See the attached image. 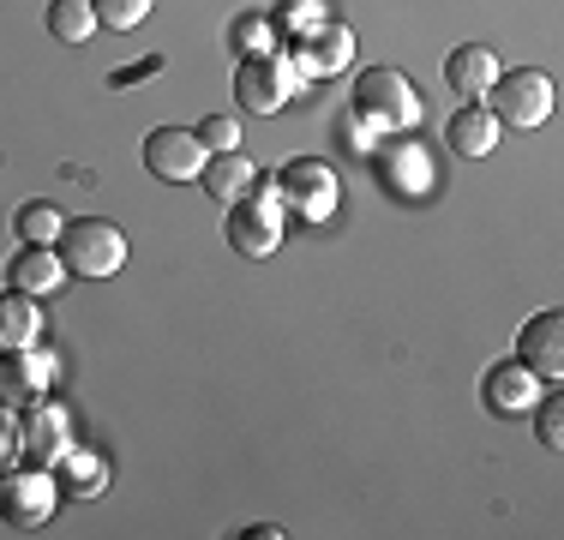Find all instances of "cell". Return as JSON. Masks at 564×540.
<instances>
[{"label":"cell","mask_w":564,"mask_h":540,"mask_svg":"<svg viewBox=\"0 0 564 540\" xmlns=\"http://www.w3.org/2000/svg\"><path fill=\"white\" fill-rule=\"evenodd\" d=\"M55 252L73 277L97 282V277H115V270L127 264V235H120L115 223H102V216H73V223H61Z\"/></svg>","instance_id":"cell-1"},{"label":"cell","mask_w":564,"mask_h":540,"mask_svg":"<svg viewBox=\"0 0 564 540\" xmlns=\"http://www.w3.org/2000/svg\"><path fill=\"white\" fill-rule=\"evenodd\" d=\"M355 115L384 139V132L414 127V115H421V97H414L409 73H397V66H367V73L355 78Z\"/></svg>","instance_id":"cell-2"},{"label":"cell","mask_w":564,"mask_h":540,"mask_svg":"<svg viewBox=\"0 0 564 540\" xmlns=\"http://www.w3.org/2000/svg\"><path fill=\"white\" fill-rule=\"evenodd\" d=\"M487 108L492 120H505V127H541L546 115H553V78L534 73V66H517V73H499L487 85Z\"/></svg>","instance_id":"cell-3"},{"label":"cell","mask_w":564,"mask_h":540,"mask_svg":"<svg viewBox=\"0 0 564 540\" xmlns=\"http://www.w3.org/2000/svg\"><path fill=\"white\" fill-rule=\"evenodd\" d=\"M276 198L294 216H306V223H325V216L337 210V198H343V181H337L330 162L301 156V162H289V169H276Z\"/></svg>","instance_id":"cell-4"},{"label":"cell","mask_w":564,"mask_h":540,"mask_svg":"<svg viewBox=\"0 0 564 540\" xmlns=\"http://www.w3.org/2000/svg\"><path fill=\"white\" fill-rule=\"evenodd\" d=\"M294 85H301V73H294L282 54H247V61L235 66V97H240V108H252V115H276V108L294 97Z\"/></svg>","instance_id":"cell-5"},{"label":"cell","mask_w":564,"mask_h":540,"mask_svg":"<svg viewBox=\"0 0 564 540\" xmlns=\"http://www.w3.org/2000/svg\"><path fill=\"white\" fill-rule=\"evenodd\" d=\"M372 174L384 181V193H397V198H426L433 193V151L426 144H414V139H391V144H372Z\"/></svg>","instance_id":"cell-6"},{"label":"cell","mask_w":564,"mask_h":540,"mask_svg":"<svg viewBox=\"0 0 564 540\" xmlns=\"http://www.w3.org/2000/svg\"><path fill=\"white\" fill-rule=\"evenodd\" d=\"M61 486L43 468H24V475H0V522L7 529H43L55 517Z\"/></svg>","instance_id":"cell-7"},{"label":"cell","mask_w":564,"mask_h":540,"mask_svg":"<svg viewBox=\"0 0 564 540\" xmlns=\"http://www.w3.org/2000/svg\"><path fill=\"white\" fill-rule=\"evenodd\" d=\"M205 144H198V132L186 127H156L144 132V169L156 174V181H193L198 169H205Z\"/></svg>","instance_id":"cell-8"},{"label":"cell","mask_w":564,"mask_h":540,"mask_svg":"<svg viewBox=\"0 0 564 540\" xmlns=\"http://www.w3.org/2000/svg\"><path fill=\"white\" fill-rule=\"evenodd\" d=\"M223 240L235 252H247V259L276 252V240H282L276 205H264V198H235V205H228V223H223Z\"/></svg>","instance_id":"cell-9"},{"label":"cell","mask_w":564,"mask_h":540,"mask_svg":"<svg viewBox=\"0 0 564 540\" xmlns=\"http://www.w3.org/2000/svg\"><path fill=\"white\" fill-rule=\"evenodd\" d=\"M517 360L541 378V385H558L564 378V318L558 313H534L517 336Z\"/></svg>","instance_id":"cell-10"},{"label":"cell","mask_w":564,"mask_h":540,"mask_svg":"<svg viewBox=\"0 0 564 540\" xmlns=\"http://www.w3.org/2000/svg\"><path fill=\"white\" fill-rule=\"evenodd\" d=\"M355 61V36H348V24H318V31L301 36V48H294V73L301 78H325V73H343V66Z\"/></svg>","instance_id":"cell-11"},{"label":"cell","mask_w":564,"mask_h":540,"mask_svg":"<svg viewBox=\"0 0 564 540\" xmlns=\"http://www.w3.org/2000/svg\"><path fill=\"white\" fill-rule=\"evenodd\" d=\"M55 385V355H43V348H7L0 355V397H43V390Z\"/></svg>","instance_id":"cell-12"},{"label":"cell","mask_w":564,"mask_h":540,"mask_svg":"<svg viewBox=\"0 0 564 540\" xmlns=\"http://www.w3.org/2000/svg\"><path fill=\"white\" fill-rule=\"evenodd\" d=\"M19 451L31 456L36 468H43V463H61V456L73 451V439H66V414L55 409V402H36V409L24 414V426H19Z\"/></svg>","instance_id":"cell-13"},{"label":"cell","mask_w":564,"mask_h":540,"mask_svg":"<svg viewBox=\"0 0 564 540\" xmlns=\"http://www.w3.org/2000/svg\"><path fill=\"white\" fill-rule=\"evenodd\" d=\"M499 78V61H492V48H480V43H463V48H451L445 54V85L456 90V97H487V85Z\"/></svg>","instance_id":"cell-14"},{"label":"cell","mask_w":564,"mask_h":540,"mask_svg":"<svg viewBox=\"0 0 564 540\" xmlns=\"http://www.w3.org/2000/svg\"><path fill=\"white\" fill-rule=\"evenodd\" d=\"M7 282L19 294H36V301H43V294H55L61 282H66V264H61L55 247H24L19 259L7 264Z\"/></svg>","instance_id":"cell-15"},{"label":"cell","mask_w":564,"mask_h":540,"mask_svg":"<svg viewBox=\"0 0 564 540\" xmlns=\"http://www.w3.org/2000/svg\"><path fill=\"white\" fill-rule=\"evenodd\" d=\"M534 397H541V378L522 367V360H499V367L487 372V402L499 414H529Z\"/></svg>","instance_id":"cell-16"},{"label":"cell","mask_w":564,"mask_h":540,"mask_svg":"<svg viewBox=\"0 0 564 540\" xmlns=\"http://www.w3.org/2000/svg\"><path fill=\"white\" fill-rule=\"evenodd\" d=\"M445 144L456 156H487L492 144H499V120H492V108H480V102L456 108V115L445 120Z\"/></svg>","instance_id":"cell-17"},{"label":"cell","mask_w":564,"mask_h":540,"mask_svg":"<svg viewBox=\"0 0 564 540\" xmlns=\"http://www.w3.org/2000/svg\"><path fill=\"white\" fill-rule=\"evenodd\" d=\"M198 181H205L210 198H223V205H235L240 193H247L252 181H259V169L247 162V151H210L205 169H198Z\"/></svg>","instance_id":"cell-18"},{"label":"cell","mask_w":564,"mask_h":540,"mask_svg":"<svg viewBox=\"0 0 564 540\" xmlns=\"http://www.w3.org/2000/svg\"><path fill=\"white\" fill-rule=\"evenodd\" d=\"M43 336V313H36V294H0V355L7 348H31Z\"/></svg>","instance_id":"cell-19"},{"label":"cell","mask_w":564,"mask_h":540,"mask_svg":"<svg viewBox=\"0 0 564 540\" xmlns=\"http://www.w3.org/2000/svg\"><path fill=\"white\" fill-rule=\"evenodd\" d=\"M43 24H48V36L66 43V48H78V43L97 36V12H90V0H48Z\"/></svg>","instance_id":"cell-20"},{"label":"cell","mask_w":564,"mask_h":540,"mask_svg":"<svg viewBox=\"0 0 564 540\" xmlns=\"http://www.w3.org/2000/svg\"><path fill=\"white\" fill-rule=\"evenodd\" d=\"M55 486H61L66 498H97L102 486H109V463H102V456H90V451H66Z\"/></svg>","instance_id":"cell-21"},{"label":"cell","mask_w":564,"mask_h":540,"mask_svg":"<svg viewBox=\"0 0 564 540\" xmlns=\"http://www.w3.org/2000/svg\"><path fill=\"white\" fill-rule=\"evenodd\" d=\"M19 240H24V247H48V240H61V210L43 205V198L24 205L19 210Z\"/></svg>","instance_id":"cell-22"},{"label":"cell","mask_w":564,"mask_h":540,"mask_svg":"<svg viewBox=\"0 0 564 540\" xmlns=\"http://www.w3.org/2000/svg\"><path fill=\"white\" fill-rule=\"evenodd\" d=\"M156 0H90V12H97V24H109V31H132V24L151 19Z\"/></svg>","instance_id":"cell-23"},{"label":"cell","mask_w":564,"mask_h":540,"mask_svg":"<svg viewBox=\"0 0 564 540\" xmlns=\"http://www.w3.org/2000/svg\"><path fill=\"white\" fill-rule=\"evenodd\" d=\"M193 132H198V144H205V151H240V120L235 115H205Z\"/></svg>","instance_id":"cell-24"},{"label":"cell","mask_w":564,"mask_h":540,"mask_svg":"<svg viewBox=\"0 0 564 540\" xmlns=\"http://www.w3.org/2000/svg\"><path fill=\"white\" fill-rule=\"evenodd\" d=\"M534 426H541V444H546V451H558V444H564V402H558V390L534 397Z\"/></svg>","instance_id":"cell-25"},{"label":"cell","mask_w":564,"mask_h":540,"mask_svg":"<svg viewBox=\"0 0 564 540\" xmlns=\"http://www.w3.org/2000/svg\"><path fill=\"white\" fill-rule=\"evenodd\" d=\"M282 24H289L294 36H306V31L325 24V7H318V0H294V12H282Z\"/></svg>","instance_id":"cell-26"},{"label":"cell","mask_w":564,"mask_h":540,"mask_svg":"<svg viewBox=\"0 0 564 540\" xmlns=\"http://www.w3.org/2000/svg\"><path fill=\"white\" fill-rule=\"evenodd\" d=\"M235 43H247L252 54H271V19H240L235 24Z\"/></svg>","instance_id":"cell-27"},{"label":"cell","mask_w":564,"mask_h":540,"mask_svg":"<svg viewBox=\"0 0 564 540\" xmlns=\"http://www.w3.org/2000/svg\"><path fill=\"white\" fill-rule=\"evenodd\" d=\"M12 444H19V421H12L7 397H0V463H7V456H12Z\"/></svg>","instance_id":"cell-28"},{"label":"cell","mask_w":564,"mask_h":540,"mask_svg":"<svg viewBox=\"0 0 564 540\" xmlns=\"http://www.w3.org/2000/svg\"><path fill=\"white\" fill-rule=\"evenodd\" d=\"M151 73H163V61H144V66H120V73H115V85H132V78H151Z\"/></svg>","instance_id":"cell-29"}]
</instances>
